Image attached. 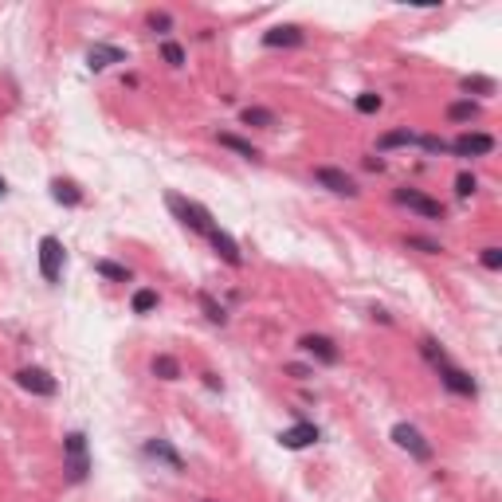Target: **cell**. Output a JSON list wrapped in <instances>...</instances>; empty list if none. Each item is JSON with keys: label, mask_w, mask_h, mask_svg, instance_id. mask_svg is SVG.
I'll list each match as a JSON object with an SVG mask.
<instances>
[{"label": "cell", "mask_w": 502, "mask_h": 502, "mask_svg": "<svg viewBox=\"0 0 502 502\" xmlns=\"http://www.w3.org/2000/svg\"><path fill=\"white\" fill-rule=\"evenodd\" d=\"M420 353H424V358H428V365H432L435 373H440L443 389H451V392H455V397H471V400L479 397V384H475V377H471L467 369L451 365V358H447V353H443L440 346H435L432 338H424V341H420Z\"/></svg>", "instance_id": "obj_1"}, {"label": "cell", "mask_w": 502, "mask_h": 502, "mask_svg": "<svg viewBox=\"0 0 502 502\" xmlns=\"http://www.w3.org/2000/svg\"><path fill=\"white\" fill-rule=\"evenodd\" d=\"M165 205H169V212L177 216L188 232H196V236H208V232L216 228L212 212H208L205 205H196V200H185V196H177V193H165Z\"/></svg>", "instance_id": "obj_2"}, {"label": "cell", "mask_w": 502, "mask_h": 502, "mask_svg": "<svg viewBox=\"0 0 502 502\" xmlns=\"http://www.w3.org/2000/svg\"><path fill=\"white\" fill-rule=\"evenodd\" d=\"M63 455H67V475L71 483H83L91 475V455H86V435L83 432H71L63 440Z\"/></svg>", "instance_id": "obj_3"}, {"label": "cell", "mask_w": 502, "mask_h": 502, "mask_svg": "<svg viewBox=\"0 0 502 502\" xmlns=\"http://www.w3.org/2000/svg\"><path fill=\"white\" fill-rule=\"evenodd\" d=\"M392 200H397V205H404V208H412V212H420L424 220H443V216H447L440 200H432V196L420 193V188H397V193H392Z\"/></svg>", "instance_id": "obj_4"}, {"label": "cell", "mask_w": 502, "mask_h": 502, "mask_svg": "<svg viewBox=\"0 0 502 502\" xmlns=\"http://www.w3.org/2000/svg\"><path fill=\"white\" fill-rule=\"evenodd\" d=\"M392 443H397V447H404L412 460H420V463L432 460V443H428L424 432H420V428H412V424H397V428H392Z\"/></svg>", "instance_id": "obj_5"}, {"label": "cell", "mask_w": 502, "mask_h": 502, "mask_svg": "<svg viewBox=\"0 0 502 502\" xmlns=\"http://www.w3.org/2000/svg\"><path fill=\"white\" fill-rule=\"evenodd\" d=\"M40 275H43V283H59V275H63V244L55 236L40 239Z\"/></svg>", "instance_id": "obj_6"}, {"label": "cell", "mask_w": 502, "mask_h": 502, "mask_svg": "<svg viewBox=\"0 0 502 502\" xmlns=\"http://www.w3.org/2000/svg\"><path fill=\"white\" fill-rule=\"evenodd\" d=\"M16 384L24 392H32V397H55V389H59V384H55V377L47 373V369H40V365H24L16 373Z\"/></svg>", "instance_id": "obj_7"}, {"label": "cell", "mask_w": 502, "mask_h": 502, "mask_svg": "<svg viewBox=\"0 0 502 502\" xmlns=\"http://www.w3.org/2000/svg\"><path fill=\"white\" fill-rule=\"evenodd\" d=\"M314 181H318L322 188H330L333 196H349V200H353V196L361 193L358 181L349 177L346 169H333V165H322V169H314Z\"/></svg>", "instance_id": "obj_8"}, {"label": "cell", "mask_w": 502, "mask_h": 502, "mask_svg": "<svg viewBox=\"0 0 502 502\" xmlns=\"http://www.w3.org/2000/svg\"><path fill=\"white\" fill-rule=\"evenodd\" d=\"M451 154L455 157H486V154H494V137L479 134V130H463V134L451 142Z\"/></svg>", "instance_id": "obj_9"}, {"label": "cell", "mask_w": 502, "mask_h": 502, "mask_svg": "<svg viewBox=\"0 0 502 502\" xmlns=\"http://www.w3.org/2000/svg\"><path fill=\"white\" fill-rule=\"evenodd\" d=\"M318 424H310V420H298V424H290L287 432H279V443L287 451H302V447H310V443H318Z\"/></svg>", "instance_id": "obj_10"}, {"label": "cell", "mask_w": 502, "mask_h": 502, "mask_svg": "<svg viewBox=\"0 0 502 502\" xmlns=\"http://www.w3.org/2000/svg\"><path fill=\"white\" fill-rule=\"evenodd\" d=\"M307 43V32L298 24H275L263 32V47H302Z\"/></svg>", "instance_id": "obj_11"}, {"label": "cell", "mask_w": 502, "mask_h": 502, "mask_svg": "<svg viewBox=\"0 0 502 502\" xmlns=\"http://www.w3.org/2000/svg\"><path fill=\"white\" fill-rule=\"evenodd\" d=\"M298 349H307L314 361H322V365H338V346H333L330 338H322V333H302L298 338Z\"/></svg>", "instance_id": "obj_12"}, {"label": "cell", "mask_w": 502, "mask_h": 502, "mask_svg": "<svg viewBox=\"0 0 502 502\" xmlns=\"http://www.w3.org/2000/svg\"><path fill=\"white\" fill-rule=\"evenodd\" d=\"M205 239L212 244V251H216V256H220L228 267H244V256H239V244H236V239H232L224 228H212Z\"/></svg>", "instance_id": "obj_13"}, {"label": "cell", "mask_w": 502, "mask_h": 502, "mask_svg": "<svg viewBox=\"0 0 502 502\" xmlns=\"http://www.w3.org/2000/svg\"><path fill=\"white\" fill-rule=\"evenodd\" d=\"M110 63H126V52L114 47V43H91V52H86V67H91V71H106Z\"/></svg>", "instance_id": "obj_14"}, {"label": "cell", "mask_w": 502, "mask_h": 502, "mask_svg": "<svg viewBox=\"0 0 502 502\" xmlns=\"http://www.w3.org/2000/svg\"><path fill=\"white\" fill-rule=\"evenodd\" d=\"M145 455H149V460H157V463H165V467L169 471H185V460H181L177 455V447H173L169 440H145Z\"/></svg>", "instance_id": "obj_15"}, {"label": "cell", "mask_w": 502, "mask_h": 502, "mask_svg": "<svg viewBox=\"0 0 502 502\" xmlns=\"http://www.w3.org/2000/svg\"><path fill=\"white\" fill-rule=\"evenodd\" d=\"M216 142H220L224 149H232V154H239L244 161H259V149H256L251 142H244L239 134H228V130H220V134H216Z\"/></svg>", "instance_id": "obj_16"}, {"label": "cell", "mask_w": 502, "mask_h": 502, "mask_svg": "<svg viewBox=\"0 0 502 502\" xmlns=\"http://www.w3.org/2000/svg\"><path fill=\"white\" fill-rule=\"evenodd\" d=\"M239 122H244V126H259V130H275V126H279L275 110H267V106H244V110H239Z\"/></svg>", "instance_id": "obj_17"}, {"label": "cell", "mask_w": 502, "mask_h": 502, "mask_svg": "<svg viewBox=\"0 0 502 502\" xmlns=\"http://www.w3.org/2000/svg\"><path fill=\"white\" fill-rule=\"evenodd\" d=\"M479 114H483V106L471 103V98H460V103L447 106V122H475Z\"/></svg>", "instance_id": "obj_18"}, {"label": "cell", "mask_w": 502, "mask_h": 502, "mask_svg": "<svg viewBox=\"0 0 502 502\" xmlns=\"http://www.w3.org/2000/svg\"><path fill=\"white\" fill-rule=\"evenodd\" d=\"M52 196L59 200V205H67V208H75V205H83V193H79L71 181H52Z\"/></svg>", "instance_id": "obj_19"}, {"label": "cell", "mask_w": 502, "mask_h": 502, "mask_svg": "<svg viewBox=\"0 0 502 502\" xmlns=\"http://www.w3.org/2000/svg\"><path fill=\"white\" fill-rule=\"evenodd\" d=\"M154 377H161V381H177L181 377V365H177V358H169V353H157L154 358Z\"/></svg>", "instance_id": "obj_20"}, {"label": "cell", "mask_w": 502, "mask_h": 502, "mask_svg": "<svg viewBox=\"0 0 502 502\" xmlns=\"http://www.w3.org/2000/svg\"><path fill=\"white\" fill-rule=\"evenodd\" d=\"M94 271L103 275V279H114V283H130V279H134V275H130V267L114 263V259H98V263H94Z\"/></svg>", "instance_id": "obj_21"}, {"label": "cell", "mask_w": 502, "mask_h": 502, "mask_svg": "<svg viewBox=\"0 0 502 502\" xmlns=\"http://www.w3.org/2000/svg\"><path fill=\"white\" fill-rule=\"evenodd\" d=\"M157 290H149V287H142V290H134V298H130V307H134V314H149V310H157Z\"/></svg>", "instance_id": "obj_22"}, {"label": "cell", "mask_w": 502, "mask_h": 502, "mask_svg": "<svg viewBox=\"0 0 502 502\" xmlns=\"http://www.w3.org/2000/svg\"><path fill=\"white\" fill-rule=\"evenodd\" d=\"M381 149H397V145H416V134H412V130H389V134L381 137Z\"/></svg>", "instance_id": "obj_23"}, {"label": "cell", "mask_w": 502, "mask_h": 502, "mask_svg": "<svg viewBox=\"0 0 502 502\" xmlns=\"http://www.w3.org/2000/svg\"><path fill=\"white\" fill-rule=\"evenodd\" d=\"M460 86L467 94H494V79H486V75H467Z\"/></svg>", "instance_id": "obj_24"}, {"label": "cell", "mask_w": 502, "mask_h": 502, "mask_svg": "<svg viewBox=\"0 0 502 502\" xmlns=\"http://www.w3.org/2000/svg\"><path fill=\"white\" fill-rule=\"evenodd\" d=\"M200 307H205V314H208V322H228V314H224V307H220V302H216V298L212 295H205V290H200Z\"/></svg>", "instance_id": "obj_25"}, {"label": "cell", "mask_w": 502, "mask_h": 502, "mask_svg": "<svg viewBox=\"0 0 502 502\" xmlns=\"http://www.w3.org/2000/svg\"><path fill=\"white\" fill-rule=\"evenodd\" d=\"M161 55H165V63H169V67H185V47H181V43L165 40L161 43Z\"/></svg>", "instance_id": "obj_26"}, {"label": "cell", "mask_w": 502, "mask_h": 502, "mask_svg": "<svg viewBox=\"0 0 502 502\" xmlns=\"http://www.w3.org/2000/svg\"><path fill=\"white\" fill-rule=\"evenodd\" d=\"M416 145H420V149H428V154H451V142H443V137H435V134L416 137Z\"/></svg>", "instance_id": "obj_27"}, {"label": "cell", "mask_w": 502, "mask_h": 502, "mask_svg": "<svg viewBox=\"0 0 502 502\" xmlns=\"http://www.w3.org/2000/svg\"><path fill=\"white\" fill-rule=\"evenodd\" d=\"M353 106H358L361 114H377V110H381V94H377V91H361Z\"/></svg>", "instance_id": "obj_28"}, {"label": "cell", "mask_w": 502, "mask_h": 502, "mask_svg": "<svg viewBox=\"0 0 502 502\" xmlns=\"http://www.w3.org/2000/svg\"><path fill=\"white\" fill-rule=\"evenodd\" d=\"M475 188H479V181L471 177V173H460V177H455V196H460V200H467Z\"/></svg>", "instance_id": "obj_29"}, {"label": "cell", "mask_w": 502, "mask_h": 502, "mask_svg": "<svg viewBox=\"0 0 502 502\" xmlns=\"http://www.w3.org/2000/svg\"><path fill=\"white\" fill-rule=\"evenodd\" d=\"M409 247H416V251H424V256H440L443 251L440 244H432V239H424V236H409Z\"/></svg>", "instance_id": "obj_30"}, {"label": "cell", "mask_w": 502, "mask_h": 502, "mask_svg": "<svg viewBox=\"0 0 502 502\" xmlns=\"http://www.w3.org/2000/svg\"><path fill=\"white\" fill-rule=\"evenodd\" d=\"M483 267L486 271H502V247H483Z\"/></svg>", "instance_id": "obj_31"}, {"label": "cell", "mask_w": 502, "mask_h": 502, "mask_svg": "<svg viewBox=\"0 0 502 502\" xmlns=\"http://www.w3.org/2000/svg\"><path fill=\"white\" fill-rule=\"evenodd\" d=\"M149 28H154V32H169L173 16H169V12H154V16H149Z\"/></svg>", "instance_id": "obj_32"}, {"label": "cell", "mask_w": 502, "mask_h": 502, "mask_svg": "<svg viewBox=\"0 0 502 502\" xmlns=\"http://www.w3.org/2000/svg\"><path fill=\"white\" fill-rule=\"evenodd\" d=\"M287 373H290V377H298V381H307L310 369H307V365H287Z\"/></svg>", "instance_id": "obj_33"}, {"label": "cell", "mask_w": 502, "mask_h": 502, "mask_svg": "<svg viewBox=\"0 0 502 502\" xmlns=\"http://www.w3.org/2000/svg\"><path fill=\"white\" fill-rule=\"evenodd\" d=\"M365 169H373V173H381V169H384V161H381V157H365Z\"/></svg>", "instance_id": "obj_34"}, {"label": "cell", "mask_w": 502, "mask_h": 502, "mask_svg": "<svg viewBox=\"0 0 502 502\" xmlns=\"http://www.w3.org/2000/svg\"><path fill=\"white\" fill-rule=\"evenodd\" d=\"M4 193H8V181H4V177H0V196H4Z\"/></svg>", "instance_id": "obj_35"}, {"label": "cell", "mask_w": 502, "mask_h": 502, "mask_svg": "<svg viewBox=\"0 0 502 502\" xmlns=\"http://www.w3.org/2000/svg\"><path fill=\"white\" fill-rule=\"evenodd\" d=\"M205 502H216V498H205Z\"/></svg>", "instance_id": "obj_36"}]
</instances>
